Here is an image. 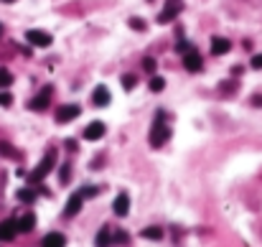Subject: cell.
Wrapping results in <instances>:
<instances>
[{"label":"cell","mask_w":262,"mask_h":247,"mask_svg":"<svg viewBox=\"0 0 262 247\" xmlns=\"http://www.w3.org/2000/svg\"><path fill=\"white\" fill-rule=\"evenodd\" d=\"M54 166H56V150H49L46 155H43V161L36 166V171L28 176V181H31V184H41L43 178H46V176L54 171Z\"/></svg>","instance_id":"6da1fadb"},{"label":"cell","mask_w":262,"mask_h":247,"mask_svg":"<svg viewBox=\"0 0 262 247\" xmlns=\"http://www.w3.org/2000/svg\"><path fill=\"white\" fill-rule=\"evenodd\" d=\"M168 138H171V127L163 123V112H158V115H156V125H153V130H150V145L161 148Z\"/></svg>","instance_id":"7a4b0ae2"},{"label":"cell","mask_w":262,"mask_h":247,"mask_svg":"<svg viewBox=\"0 0 262 247\" xmlns=\"http://www.w3.org/2000/svg\"><path fill=\"white\" fill-rule=\"evenodd\" d=\"M181 10H183V3H181V0H166L163 10L158 13V23H171L173 18H178Z\"/></svg>","instance_id":"3957f363"},{"label":"cell","mask_w":262,"mask_h":247,"mask_svg":"<svg viewBox=\"0 0 262 247\" xmlns=\"http://www.w3.org/2000/svg\"><path fill=\"white\" fill-rule=\"evenodd\" d=\"M51 95H54V87H51V84H46V87H43L41 92L31 100V105H28V107H31L33 112H43V110L49 107V102H51Z\"/></svg>","instance_id":"277c9868"},{"label":"cell","mask_w":262,"mask_h":247,"mask_svg":"<svg viewBox=\"0 0 262 247\" xmlns=\"http://www.w3.org/2000/svg\"><path fill=\"white\" fill-rule=\"evenodd\" d=\"M26 41L31 43V46L46 49V46H51V33H46V31H38V28H31V31H26Z\"/></svg>","instance_id":"5b68a950"},{"label":"cell","mask_w":262,"mask_h":247,"mask_svg":"<svg viewBox=\"0 0 262 247\" xmlns=\"http://www.w3.org/2000/svg\"><path fill=\"white\" fill-rule=\"evenodd\" d=\"M79 105H61L59 110H56V123H72V120H77L79 118Z\"/></svg>","instance_id":"8992f818"},{"label":"cell","mask_w":262,"mask_h":247,"mask_svg":"<svg viewBox=\"0 0 262 247\" xmlns=\"http://www.w3.org/2000/svg\"><path fill=\"white\" fill-rule=\"evenodd\" d=\"M183 66L188 72H201V54H199V49H188V51H183Z\"/></svg>","instance_id":"52a82bcc"},{"label":"cell","mask_w":262,"mask_h":247,"mask_svg":"<svg viewBox=\"0 0 262 247\" xmlns=\"http://www.w3.org/2000/svg\"><path fill=\"white\" fill-rule=\"evenodd\" d=\"M104 130H107L104 123H102V120H94V123H89V125L84 127V138H87V140H99V138L104 135Z\"/></svg>","instance_id":"ba28073f"},{"label":"cell","mask_w":262,"mask_h":247,"mask_svg":"<svg viewBox=\"0 0 262 247\" xmlns=\"http://www.w3.org/2000/svg\"><path fill=\"white\" fill-rule=\"evenodd\" d=\"M18 232V224L15 219H5V222H0V242H10Z\"/></svg>","instance_id":"9c48e42d"},{"label":"cell","mask_w":262,"mask_h":247,"mask_svg":"<svg viewBox=\"0 0 262 247\" xmlns=\"http://www.w3.org/2000/svg\"><path fill=\"white\" fill-rule=\"evenodd\" d=\"M92 102L97 107H107V105H110V89H107L104 84H97V89L92 92Z\"/></svg>","instance_id":"30bf717a"},{"label":"cell","mask_w":262,"mask_h":247,"mask_svg":"<svg viewBox=\"0 0 262 247\" xmlns=\"http://www.w3.org/2000/svg\"><path fill=\"white\" fill-rule=\"evenodd\" d=\"M112 212L117 214V217H127V212H130V196L122 191V194H117V199H115V204H112Z\"/></svg>","instance_id":"8fae6325"},{"label":"cell","mask_w":262,"mask_h":247,"mask_svg":"<svg viewBox=\"0 0 262 247\" xmlns=\"http://www.w3.org/2000/svg\"><path fill=\"white\" fill-rule=\"evenodd\" d=\"M82 201H84V196H82L79 191H77V194H72V196H69V201H67V209H64V217H74V214H79Z\"/></svg>","instance_id":"7c38bea8"},{"label":"cell","mask_w":262,"mask_h":247,"mask_svg":"<svg viewBox=\"0 0 262 247\" xmlns=\"http://www.w3.org/2000/svg\"><path fill=\"white\" fill-rule=\"evenodd\" d=\"M211 51H214L216 56H224V54H229V51H232V43H229V38H219V36H214V38H211Z\"/></svg>","instance_id":"4fadbf2b"},{"label":"cell","mask_w":262,"mask_h":247,"mask_svg":"<svg viewBox=\"0 0 262 247\" xmlns=\"http://www.w3.org/2000/svg\"><path fill=\"white\" fill-rule=\"evenodd\" d=\"M41 247H67V237H64L61 232H49L46 237H43Z\"/></svg>","instance_id":"5bb4252c"},{"label":"cell","mask_w":262,"mask_h":247,"mask_svg":"<svg viewBox=\"0 0 262 247\" xmlns=\"http://www.w3.org/2000/svg\"><path fill=\"white\" fill-rule=\"evenodd\" d=\"M110 242H112L110 227H102V230L97 232V237H94V247H110Z\"/></svg>","instance_id":"9a60e30c"},{"label":"cell","mask_w":262,"mask_h":247,"mask_svg":"<svg viewBox=\"0 0 262 247\" xmlns=\"http://www.w3.org/2000/svg\"><path fill=\"white\" fill-rule=\"evenodd\" d=\"M15 224H18V232H31V230L36 227V217H33V214H23Z\"/></svg>","instance_id":"2e32d148"},{"label":"cell","mask_w":262,"mask_h":247,"mask_svg":"<svg viewBox=\"0 0 262 247\" xmlns=\"http://www.w3.org/2000/svg\"><path fill=\"white\" fill-rule=\"evenodd\" d=\"M140 235H143L145 240H161V237H163V230H161V227H145Z\"/></svg>","instance_id":"e0dca14e"},{"label":"cell","mask_w":262,"mask_h":247,"mask_svg":"<svg viewBox=\"0 0 262 247\" xmlns=\"http://www.w3.org/2000/svg\"><path fill=\"white\" fill-rule=\"evenodd\" d=\"M18 199L26 201V204H33V201H36V191L33 189H20L18 191Z\"/></svg>","instance_id":"ac0fdd59"},{"label":"cell","mask_w":262,"mask_h":247,"mask_svg":"<svg viewBox=\"0 0 262 247\" xmlns=\"http://www.w3.org/2000/svg\"><path fill=\"white\" fill-rule=\"evenodd\" d=\"M163 87H166L163 77H150V89H153V92H163Z\"/></svg>","instance_id":"d6986e66"},{"label":"cell","mask_w":262,"mask_h":247,"mask_svg":"<svg viewBox=\"0 0 262 247\" xmlns=\"http://www.w3.org/2000/svg\"><path fill=\"white\" fill-rule=\"evenodd\" d=\"M135 84H138V77H135V74H125V77H122V89H127V92H130Z\"/></svg>","instance_id":"ffe728a7"},{"label":"cell","mask_w":262,"mask_h":247,"mask_svg":"<svg viewBox=\"0 0 262 247\" xmlns=\"http://www.w3.org/2000/svg\"><path fill=\"white\" fill-rule=\"evenodd\" d=\"M10 84H13V74H10L8 69H0V87L5 89V87H10Z\"/></svg>","instance_id":"44dd1931"},{"label":"cell","mask_w":262,"mask_h":247,"mask_svg":"<svg viewBox=\"0 0 262 247\" xmlns=\"http://www.w3.org/2000/svg\"><path fill=\"white\" fill-rule=\"evenodd\" d=\"M0 155H8V158H15L18 153L10 148V143H5V140H3V143H0Z\"/></svg>","instance_id":"7402d4cb"},{"label":"cell","mask_w":262,"mask_h":247,"mask_svg":"<svg viewBox=\"0 0 262 247\" xmlns=\"http://www.w3.org/2000/svg\"><path fill=\"white\" fill-rule=\"evenodd\" d=\"M143 69L153 74V72H156V59H153V56H145V61H143Z\"/></svg>","instance_id":"603a6c76"},{"label":"cell","mask_w":262,"mask_h":247,"mask_svg":"<svg viewBox=\"0 0 262 247\" xmlns=\"http://www.w3.org/2000/svg\"><path fill=\"white\" fill-rule=\"evenodd\" d=\"M79 194H82L84 199H89V196H97V186H84V189H79Z\"/></svg>","instance_id":"cb8c5ba5"},{"label":"cell","mask_w":262,"mask_h":247,"mask_svg":"<svg viewBox=\"0 0 262 247\" xmlns=\"http://www.w3.org/2000/svg\"><path fill=\"white\" fill-rule=\"evenodd\" d=\"M112 240H115V242H120V245H127V232H122V230H117V232L112 235Z\"/></svg>","instance_id":"d4e9b609"},{"label":"cell","mask_w":262,"mask_h":247,"mask_svg":"<svg viewBox=\"0 0 262 247\" xmlns=\"http://www.w3.org/2000/svg\"><path fill=\"white\" fill-rule=\"evenodd\" d=\"M13 102V97H10V92H0V107H8Z\"/></svg>","instance_id":"484cf974"},{"label":"cell","mask_w":262,"mask_h":247,"mask_svg":"<svg viewBox=\"0 0 262 247\" xmlns=\"http://www.w3.org/2000/svg\"><path fill=\"white\" fill-rule=\"evenodd\" d=\"M61 184H69V163L61 166Z\"/></svg>","instance_id":"4316f807"},{"label":"cell","mask_w":262,"mask_h":247,"mask_svg":"<svg viewBox=\"0 0 262 247\" xmlns=\"http://www.w3.org/2000/svg\"><path fill=\"white\" fill-rule=\"evenodd\" d=\"M130 26H133V28H138V31H145V23H143L140 18H130Z\"/></svg>","instance_id":"83f0119b"},{"label":"cell","mask_w":262,"mask_h":247,"mask_svg":"<svg viewBox=\"0 0 262 247\" xmlns=\"http://www.w3.org/2000/svg\"><path fill=\"white\" fill-rule=\"evenodd\" d=\"M188 49H191V43H188V41H178V43H176V51H181V54L188 51Z\"/></svg>","instance_id":"f1b7e54d"},{"label":"cell","mask_w":262,"mask_h":247,"mask_svg":"<svg viewBox=\"0 0 262 247\" xmlns=\"http://www.w3.org/2000/svg\"><path fill=\"white\" fill-rule=\"evenodd\" d=\"M252 66H255V69H262V54L252 56Z\"/></svg>","instance_id":"f546056e"},{"label":"cell","mask_w":262,"mask_h":247,"mask_svg":"<svg viewBox=\"0 0 262 247\" xmlns=\"http://www.w3.org/2000/svg\"><path fill=\"white\" fill-rule=\"evenodd\" d=\"M252 105H257V107H260V105H262V95H255V97H252Z\"/></svg>","instance_id":"4dcf8cb0"},{"label":"cell","mask_w":262,"mask_h":247,"mask_svg":"<svg viewBox=\"0 0 262 247\" xmlns=\"http://www.w3.org/2000/svg\"><path fill=\"white\" fill-rule=\"evenodd\" d=\"M3 3H15V0H3Z\"/></svg>","instance_id":"1f68e13d"},{"label":"cell","mask_w":262,"mask_h":247,"mask_svg":"<svg viewBox=\"0 0 262 247\" xmlns=\"http://www.w3.org/2000/svg\"><path fill=\"white\" fill-rule=\"evenodd\" d=\"M0 33H3V26H0Z\"/></svg>","instance_id":"d6a6232c"}]
</instances>
